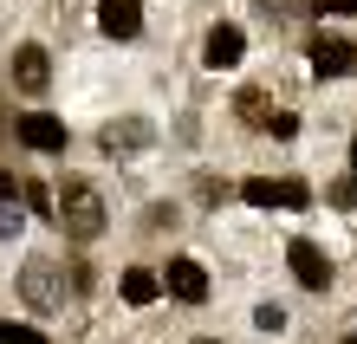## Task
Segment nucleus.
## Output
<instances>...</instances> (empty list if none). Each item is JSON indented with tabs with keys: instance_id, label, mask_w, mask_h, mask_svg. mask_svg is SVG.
<instances>
[{
	"instance_id": "f257e3e1",
	"label": "nucleus",
	"mask_w": 357,
	"mask_h": 344,
	"mask_svg": "<svg viewBox=\"0 0 357 344\" xmlns=\"http://www.w3.org/2000/svg\"><path fill=\"white\" fill-rule=\"evenodd\" d=\"M59 227H66L72 241H98L104 234V195L91 182H66V195H59Z\"/></svg>"
},
{
	"instance_id": "f03ea898",
	"label": "nucleus",
	"mask_w": 357,
	"mask_h": 344,
	"mask_svg": "<svg viewBox=\"0 0 357 344\" xmlns=\"http://www.w3.org/2000/svg\"><path fill=\"white\" fill-rule=\"evenodd\" d=\"M20 299H26L33 312H59L66 306V267L46 260V253H33V260L20 267Z\"/></svg>"
},
{
	"instance_id": "7ed1b4c3",
	"label": "nucleus",
	"mask_w": 357,
	"mask_h": 344,
	"mask_svg": "<svg viewBox=\"0 0 357 344\" xmlns=\"http://www.w3.org/2000/svg\"><path fill=\"white\" fill-rule=\"evenodd\" d=\"M241 195L254 202V208H305L312 202V188L299 176H286V182H273V176H247L241 182Z\"/></svg>"
},
{
	"instance_id": "20e7f679",
	"label": "nucleus",
	"mask_w": 357,
	"mask_h": 344,
	"mask_svg": "<svg viewBox=\"0 0 357 344\" xmlns=\"http://www.w3.org/2000/svg\"><path fill=\"white\" fill-rule=\"evenodd\" d=\"M241 52H247V33L234 27V20L208 27V39H202V66H208V72H234V66H241Z\"/></svg>"
},
{
	"instance_id": "39448f33",
	"label": "nucleus",
	"mask_w": 357,
	"mask_h": 344,
	"mask_svg": "<svg viewBox=\"0 0 357 344\" xmlns=\"http://www.w3.org/2000/svg\"><path fill=\"white\" fill-rule=\"evenodd\" d=\"M13 137L26 143V149H39V156H59V149H66V124H59V117H46V111H20Z\"/></svg>"
},
{
	"instance_id": "423d86ee",
	"label": "nucleus",
	"mask_w": 357,
	"mask_h": 344,
	"mask_svg": "<svg viewBox=\"0 0 357 344\" xmlns=\"http://www.w3.org/2000/svg\"><path fill=\"white\" fill-rule=\"evenodd\" d=\"M286 260H292V279H299L305 292H325V286H331V260H325V247L292 241V247H286Z\"/></svg>"
},
{
	"instance_id": "0eeeda50",
	"label": "nucleus",
	"mask_w": 357,
	"mask_h": 344,
	"mask_svg": "<svg viewBox=\"0 0 357 344\" xmlns=\"http://www.w3.org/2000/svg\"><path fill=\"white\" fill-rule=\"evenodd\" d=\"M13 84H20L26 98H39V91L52 84V59H46V46H20V52H13Z\"/></svg>"
},
{
	"instance_id": "6e6552de",
	"label": "nucleus",
	"mask_w": 357,
	"mask_h": 344,
	"mask_svg": "<svg viewBox=\"0 0 357 344\" xmlns=\"http://www.w3.org/2000/svg\"><path fill=\"white\" fill-rule=\"evenodd\" d=\"M98 27L111 39H137L143 33V0H98Z\"/></svg>"
},
{
	"instance_id": "1a4fd4ad",
	"label": "nucleus",
	"mask_w": 357,
	"mask_h": 344,
	"mask_svg": "<svg viewBox=\"0 0 357 344\" xmlns=\"http://www.w3.org/2000/svg\"><path fill=\"white\" fill-rule=\"evenodd\" d=\"M312 72H319V78H344L351 66H357V52L344 46V39H331V33H319V39H312Z\"/></svg>"
},
{
	"instance_id": "9d476101",
	"label": "nucleus",
	"mask_w": 357,
	"mask_h": 344,
	"mask_svg": "<svg viewBox=\"0 0 357 344\" xmlns=\"http://www.w3.org/2000/svg\"><path fill=\"white\" fill-rule=\"evenodd\" d=\"M162 286H169L182 306H202V299H208V273H202V260H169Z\"/></svg>"
},
{
	"instance_id": "9b49d317",
	"label": "nucleus",
	"mask_w": 357,
	"mask_h": 344,
	"mask_svg": "<svg viewBox=\"0 0 357 344\" xmlns=\"http://www.w3.org/2000/svg\"><path fill=\"white\" fill-rule=\"evenodd\" d=\"M98 143L111 149V156H137V149L150 143V124H143V117H123V124H104V130H98Z\"/></svg>"
},
{
	"instance_id": "f8f14e48",
	"label": "nucleus",
	"mask_w": 357,
	"mask_h": 344,
	"mask_svg": "<svg viewBox=\"0 0 357 344\" xmlns=\"http://www.w3.org/2000/svg\"><path fill=\"white\" fill-rule=\"evenodd\" d=\"M234 111H241V124H247V130H266V137H273V124H280V104H273L260 84H247V91L234 98Z\"/></svg>"
},
{
	"instance_id": "ddd939ff",
	"label": "nucleus",
	"mask_w": 357,
	"mask_h": 344,
	"mask_svg": "<svg viewBox=\"0 0 357 344\" xmlns=\"http://www.w3.org/2000/svg\"><path fill=\"white\" fill-rule=\"evenodd\" d=\"M156 292H162V279L150 267H130V273H123V299H130V306H150Z\"/></svg>"
},
{
	"instance_id": "4468645a",
	"label": "nucleus",
	"mask_w": 357,
	"mask_h": 344,
	"mask_svg": "<svg viewBox=\"0 0 357 344\" xmlns=\"http://www.w3.org/2000/svg\"><path fill=\"white\" fill-rule=\"evenodd\" d=\"M20 195H26V208H33V214H46V221H59V195H52V188L26 182V188H20Z\"/></svg>"
},
{
	"instance_id": "2eb2a0df",
	"label": "nucleus",
	"mask_w": 357,
	"mask_h": 344,
	"mask_svg": "<svg viewBox=\"0 0 357 344\" xmlns=\"http://www.w3.org/2000/svg\"><path fill=\"white\" fill-rule=\"evenodd\" d=\"M254 325H260L266 338H280V331L292 325V318H286V306H260V312H254Z\"/></svg>"
},
{
	"instance_id": "dca6fc26",
	"label": "nucleus",
	"mask_w": 357,
	"mask_h": 344,
	"mask_svg": "<svg viewBox=\"0 0 357 344\" xmlns=\"http://www.w3.org/2000/svg\"><path fill=\"white\" fill-rule=\"evenodd\" d=\"M0 344H46V331H33V325H13V318H0Z\"/></svg>"
},
{
	"instance_id": "f3484780",
	"label": "nucleus",
	"mask_w": 357,
	"mask_h": 344,
	"mask_svg": "<svg viewBox=\"0 0 357 344\" xmlns=\"http://www.w3.org/2000/svg\"><path fill=\"white\" fill-rule=\"evenodd\" d=\"M331 202H338V208H357V176H344V182H331Z\"/></svg>"
},
{
	"instance_id": "a211bd4d",
	"label": "nucleus",
	"mask_w": 357,
	"mask_h": 344,
	"mask_svg": "<svg viewBox=\"0 0 357 344\" xmlns=\"http://www.w3.org/2000/svg\"><path fill=\"white\" fill-rule=\"evenodd\" d=\"M312 13H338V20H351L357 0H312Z\"/></svg>"
},
{
	"instance_id": "6ab92c4d",
	"label": "nucleus",
	"mask_w": 357,
	"mask_h": 344,
	"mask_svg": "<svg viewBox=\"0 0 357 344\" xmlns=\"http://www.w3.org/2000/svg\"><path fill=\"white\" fill-rule=\"evenodd\" d=\"M13 195H20V188H13V176H7V169H0V208H13Z\"/></svg>"
},
{
	"instance_id": "aec40b11",
	"label": "nucleus",
	"mask_w": 357,
	"mask_h": 344,
	"mask_svg": "<svg viewBox=\"0 0 357 344\" xmlns=\"http://www.w3.org/2000/svg\"><path fill=\"white\" fill-rule=\"evenodd\" d=\"M351 169H357V137H351Z\"/></svg>"
},
{
	"instance_id": "412c9836",
	"label": "nucleus",
	"mask_w": 357,
	"mask_h": 344,
	"mask_svg": "<svg viewBox=\"0 0 357 344\" xmlns=\"http://www.w3.org/2000/svg\"><path fill=\"white\" fill-rule=\"evenodd\" d=\"M195 344H221V338H195Z\"/></svg>"
},
{
	"instance_id": "4be33fe9",
	"label": "nucleus",
	"mask_w": 357,
	"mask_h": 344,
	"mask_svg": "<svg viewBox=\"0 0 357 344\" xmlns=\"http://www.w3.org/2000/svg\"><path fill=\"white\" fill-rule=\"evenodd\" d=\"M344 344H357V338H344Z\"/></svg>"
}]
</instances>
